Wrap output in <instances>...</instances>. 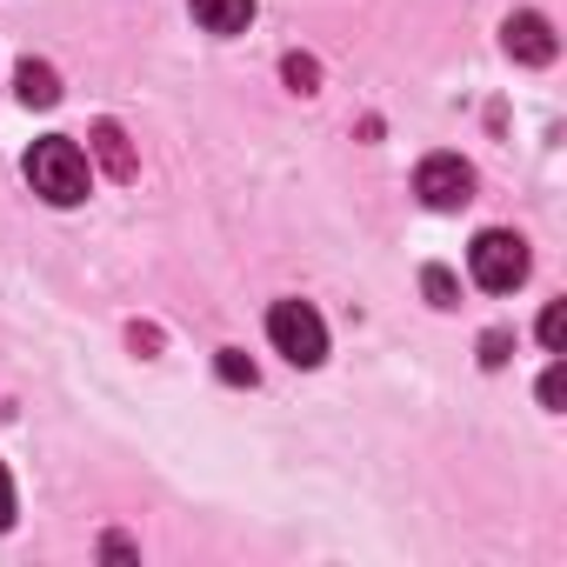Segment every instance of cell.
I'll list each match as a JSON object with an SVG mask.
<instances>
[{
	"label": "cell",
	"instance_id": "1",
	"mask_svg": "<svg viewBox=\"0 0 567 567\" xmlns=\"http://www.w3.org/2000/svg\"><path fill=\"white\" fill-rule=\"evenodd\" d=\"M28 187H34L48 207H81V200H87V187H94L87 154H81L74 141H61V134L34 141V147H28Z\"/></svg>",
	"mask_w": 567,
	"mask_h": 567
},
{
	"label": "cell",
	"instance_id": "2",
	"mask_svg": "<svg viewBox=\"0 0 567 567\" xmlns=\"http://www.w3.org/2000/svg\"><path fill=\"white\" fill-rule=\"evenodd\" d=\"M267 341L288 354L295 368H321L328 361V328H321V315L308 301H274L267 308Z\"/></svg>",
	"mask_w": 567,
	"mask_h": 567
},
{
	"label": "cell",
	"instance_id": "3",
	"mask_svg": "<svg viewBox=\"0 0 567 567\" xmlns=\"http://www.w3.org/2000/svg\"><path fill=\"white\" fill-rule=\"evenodd\" d=\"M467 267H474V280H481L487 295H514L520 280H527V240L507 234V227H487V234L467 247Z\"/></svg>",
	"mask_w": 567,
	"mask_h": 567
},
{
	"label": "cell",
	"instance_id": "4",
	"mask_svg": "<svg viewBox=\"0 0 567 567\" xmlns=\"http://www.w3.org/2000/svg\"><path fill=\"white\" fill-rule=\"evenodd\" d=\"M414 194L434 207V214H461L474 200V167L461 154H427L421 174H414Z\"/></svg>",
	"mask_w": 567,
	"mask_h": 567
},
{
	"label": "cell",
	"instance_id": "5",
	"mask_svg": "<svg viewBox=\"0 0 567 567\" xmlns=\"http://www.w3.org/2000/svg\"><path fill=\"white\" fill-rule=\"evenodd\" d=\"M501 48H507L514 61H527V68H547V61L560 54L554 28H547L540 14H507V28H501Z\"/></svg>",
	"mask_w": 567,
	"mask_h": 567
},
{
	"label": "cell",
	"instance_id": "6",
	"mask_svg": "<svg viewBox=\"0 0 567 567\" xmlns=\"http://www.w3.org/2000/svg\"><path fill=\"white\" fill-rule=\"evenodd\" d=\"M194 21H200L207 34H247L254 0H194Z\"/></svg>",
	"mask_w": 567,
	"mask_h": 567
},
{
	"label": "cell",
	"instance_id": "7",
	"mask_svg": "<svg viewBox=\"0 0 567 567\" xmlns=\"http://www.w3.org/2000/svg\"><path fill=\"white\" fill-rule=\"evenodd\" d=\"M14 94H21L28 107H54V101H61V74H54L48 61H21V68H14Z\"/></svg>",
	"mask_w": 567,
	"mask_h": 567
},
{
	"label": "cell",
	"instance_id": "8",
	"mask_svg": "<svg viewBox=\"0 0 567 567\" xmlns=\"http://www.w3.org/2000/svg\"><path fill=\"white\" fill-rule=\"evenodd\" d=\"M94 154H101V167H107L114 181H134V147H127L121 121H101V127H94Z\"/></svg>",
	"mask_w": 567,
	"mask_h": 567
},
{
	"label": "cell",
	"instance_id": "9",
	"mask_svg": "<svg viewBox=\"0 0 567 567\" xmlns=\"http://www.w3.org/2000/svg\"><path fill=\"white\" fill-rule=\"evenodd\" d=\"M280 74H288L295 94H315V81H321V68H315L308 54H288V61H280Z\"/></svg>",
	"mask_w": 567,
	"mask_h": 567
},
{
	"label": "cell",
	"instance_id": "10",
	"mask_svg": "<svg viewBox=\"0 0 567 567\" xmlns=\"http://www.w3.org/2000/svg\"><path fill=\"white\" fill-rule=\"evenodd\" d=\"M560 341H567V308L554 301V308L540 315V348H547V354H560Z\"/></svg>",
	"mask_w": 567,
	"mask_h": 567
},
{
	"label": "cell",
	"instance_id": "11",
	"mask_svg": "<svg viewBox=\"0 0 567 567\" xmlns=\"http://www.w3.org/2000/svg\"><path fill=\"white\" fill-rule=\"evenodd\" d=\"M220 381H234V388H254V361H247V354H234V348H220Z\"/></svg>",
	"mask_w": 567,
	"mask_h": 567
},
{
	"label": "cell",
	"instance_id": "12",
	"mask_svg": "<svg viewBox=\"0 0 567 567\" xmlns=\"http://www.w3.org/2000/svg\"><path fill=\"white\" fill-rule=\"evenodd\" d=\"M507 348H514V334H507V328L481 334V368H501V361H507Z\"/></svg>",
	"mask_w": 567,
	"mask_h": 567
},
{
	"label": "cell",
	"instance_id": "13",
	"mask_svg": "<svg viewBox=\"0 0 567 567\" xmlns=\"http://www.w3.org/2000/svg\"><path fill=\"white\" fill-rule=\"evenodd\" d=\"M560 401H567V374H560V361H554V368L540 374V408H554V414H560Z\"/></svg>",
	"mask_w": 567,
	"mask_h": 567
},
{
	"label": "cell",
	"instance_id": "14",
	"mask_svg": "<svg viewBox=\"0 0 567 567\" xmlns=\"http://www.w3.org/2000/svg\"><path fill=\"white\" fill-rule=\"evenodd\" d=\"M427 295H434V308H454V274L447 267H427Z\"/></svg>",
	"mask_w": 567,
	"mask_h": 567
},
{
	"label": "cell",
	"instance_id": "15",
	"mask_svg": "<svg viewBox=\"0 0 567 567\" xmlns=\"http://www.w3.org/2000/svg\"><path fill=\"white\" fill-rule=\"evenodd\" d=\"M14 527V481H8V467H0V534Z\"/></svg>",
	"mask_w": 567,
	"mask_h": 567
}]
</instances>
